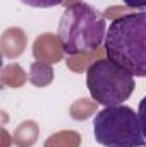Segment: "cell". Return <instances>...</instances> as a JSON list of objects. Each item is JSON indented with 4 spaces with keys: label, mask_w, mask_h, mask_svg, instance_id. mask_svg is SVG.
<instances>
[{
    "label": "cell",
    "mask_w": 146,
    "mask_h": 147,
    "mask_svg": "<svg viewBox=\"0 0 146 147\" xmlns=\"http://www.w3.org/2000/svg\"><path fill=\"white\" fill-rule=\"evenodd\" d=\"M105 51L107 58L132 75L146 77V10L126 14L110 24Z\"/></svg>",
    "instance_id": "obj_1"
},
{
    "label": "cell",
    "mask_w": 146,
    "mask_h": 147,
    "mask_svg": "<svg viewBox=\"0 0 146 147\" xmlns=\"http://www.w3.org/2000/svg\"><path fill=\"white\" fill-rule=\"evenodd\" d=\"M107 36V22L100 10L89 3L69 5L59 24V41L67 55L96 51Z\"/></svg>",
    "instance_id": "obj_2"
},
{
    "label": "cell",
    "mask_w": 146,
    "mask_h": 147,
    "mask_svg": "<svg viewBox=\"0 0 146 147\" xmlns=\"http://www.w3.org/2000/svg\"><path fill=\"white\" fill-rule=\"evenodd\" d=\"M93 134L105 147H145L146 139L141 130L138 113L124 105L107 106L93 120Z\"/></svg>",
    "instance_id": "obj_3"
},
{
    "label": "cell",
    "mask_w": 146,
    "mask_h": 147,
    "mask_svg": "<svg viewBox=\"0 0 146 147\" xmlns=\"http://www.w3.org/2000/svg\"><path fill=\"white\" fill-rule=\"evenodd\" d=\"M86 86L91 98L107 106L122 105L134 92V75L110 58L96 60L88 67Z\"/></svg>",
    "instance_id": "obj_4"
},
{
    "label": "cell",
    "mask_w": 146,
    "mask_h": 147,
    "mask_svg": "<svg viewBox=\"0 0 146 147\" xmlns=\"http://www.w3.org/2000/svg\"><path fill=\"white\" fill-rule=\"evenodd\" d=\"M21 2L33 9H52L62 3V0H21Z\"/></svg>",
    "instance_id": "obj_5"
},
{
    "label": "cell",
    "mask_w": 146,
    "mask_h": 147,
    "mask_svg": "<svg viewBox=\"0 0 146 147\" xmlns=\"http://www.w3.org/2000/svg\"><path fill=\"white\" fill-rule=\"evenodd\" d=\"M138 116H139V123H141V130L145 134L146 139V96L139 101V108H138Z\"/></svg>",
    "instance_id": "obj_6"
},
{
    "label": "cell",
    "mask_w": 146,
    "mask_h": 147,
    "mask_svg": "<svg viewBox=\"0 0 146 147\" xmlns=\"http://www.w3.org/2000/svg\"><path fill=\"white\" fill-rule=\"evenodd\" d=\"M127 7H131V9H138V10H141V12H145L146 10V0H122Z\"/></svg>",
    "instance_id": "obj_7"
}]
</instances>
